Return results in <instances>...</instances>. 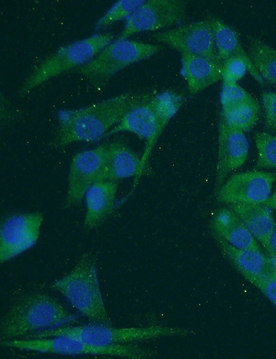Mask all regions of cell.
<instances>
[{
    "label": "cell",
    "instance_id": "6da1fadb",
    "mask_svg": "<svg viewBox=\"0 0 276 359\" xmlns=\"http://www.w3.org/2000/svg\"><path fill=\"white\" fill-rule=\"evenodd\" d=\"M152 93H124L88 106L61 114L52 146L61 148L77 142H90L108 133L136 105Z\"/></svg>",
    "mask_w": 276,
    "mask_h": 359
},
{
    "label": "cell",
    "instance_id": "7a4b0ae2",
    "mask_svg": "<svg viewBox=\"0 0 276 359\" xmlns=\"http://www.w3.org/2000/svg\"><path fill=\"white\" fill-rule=\"evenodd\" d=\"M77 317L46 293H29L15 302L3 316L0 327L1 341L19 339L38 331L66 326Z\"/></svg>",
    "mask_w": 276,
    "mask_h": 359
},
{
    "label": "cell",
    "instance_id": "3957f363",
    "mask_svg": "<svg viewBox=\"0 0 276 359\" xmlns=\"http://www.w3.org/2000/svg\"><path fill=\"white\" fill-rule=\"evenodd\" d=\"M70 305L94 324L111 325L100 291L95 255L83 254L71 271L52 284Z\"/></svg>",
    "mask_w": 276,
    "mask_h": 359
},
{
    "label": "cell",
    "instance_id": "277c9868",
    "mask_svg": "<svg viewBox=\"0 0 276 359\" xmlns=\"http://www.w3.org/2000/svg\"><path fill=\"white\" fill-rule=\"evenodd\" d=\"M181 103V98L171 92L152 94L148 99L129 110L107 134L127 131L146 140L141 157V176L155 142Z\"/></svg>",
    "mask_w": 276,
    "mask_h": 359
},
{
    "label": "cell",
    "instance_id": "5b68a950",
    "mask_svg": "<svg viewBox=\"0 0 276 359\" xmlns=\"http://www.w3.org/2000/svg\"><path fill=\"white\" fill-rule=\"evenodd\" d=\"M113 39L110 32L98 33L59 48L33 69L19 88V95L23 97L48 80L84 66Z\"/></svg>",
    "mask_w": 276,
    "mask_h": 359
},
{
    "label": "cell",
    "instance_id": "8992f818",
    "mask_svg": "<svg viewBox=\"0 0 276 359\" xmlns=\"http://www.w3.org/2000/svg\"><path fill=\"white\" fill-rule=\"evenodd\" d=\"M188 333V330L179 327L152 326L115 328L111 325L93 324L59 327L38 331L23 338H43L63 336L96 345L110 346L160 337L184 336Z\"/></svg>",
    "mask_w": 276,
    "mask_h": 359
},
{
    "label": "cell",
    "instance_id": "52a82bcc",
    "mask_svg": "<svg viewBox=\"0 0 276 359\" xmlns=\"http://www.w3.org/2000/svg\"><path fill=\"white\" fill-rule=\"evenodd\" d=\"M1 345L21 350L52 353L66 356L106 355L131 359L151 357L150 350L136 345H114L100 346L88 343L68 336H55L43 338H19L1 341Z\"/></svg>",
    "mask_w": 276,
    "mask_h": 359
},
{
    "label": "cell",
    "instance_id": "ba28073f",
    "mask_svg": "<svg viewBox=\"0 0 276 359\" xmlns=\"http://www.w3.org/2000/svg\"><path fill=\"white\" fill-rule=\"evenodd\" d=\"M162 49L159 44L130 39H117L106 46L97 56L77 72L93 84L102 83L124 68L144 60Z\"/></svg>",
    "mask_w": 276,
    "mask_h": 359
},
{
    "label": "cell",
    "instance_id": "9c48e42d",
    "mask_svg": "<svg viewBox=\"0 0 276 359\" xmlns=\"http://www.w3.org/2000/svg\"><path fill=\"white\" fill-rule=\"evenodd\" d=\"M186 2L182 0H149L126 21L117 39L180 23L185 18Z\"/></svg>",
    "mask_w": 276,
    "mask_h": 359
},
{
    "label": "cell",
    "instance_id": "30bf717a",
    "mask_svg": "<svg viewBox=\"0 0 276 359\" xmlns=\"http://www.w3.org/2000/svg\"><path fill=\"white\" fill-rule=\"evenodd\" d=\"M43 217L40 212L17 213L1 222L0 261L3 263L32 247L37 242Z\"/></svg>",
    "mask_w": 276,
    "mask_h": 359
},
{
    "label": "cell",
    "instance_id": "8fae6325",
    "mask_svg": "<svg viewBox=\"0 0 276 359\" xmlns=\"http://www.w3.org/2000/svg\"><path fill=\"white\" fill-rule=\"evenodd\" d=\"M181 54L199 55L221 62L217 54L213 30L209 19L190 23L151 35Z\"/></svg>",
    "mask_w": 276,
    "mask_h": 359
},
{
    "label": "cell",
    "instance_id": "7c38bea8",
    "mask_svg": "<svg viewBox=\"0 0 276 359\" xmlns=\"http://www.w3.org/2000/svg\"><path fill=\"white\" fill-rule=\"evenodd\" d=\"M108 144L77 153L72 159L68 188L63 202L65 208L79 204L88 189L98 181L103 167Z\"/></svg>",
    "mask_w": 276,
    "mask_h": 359
},
{
    "label": "cell",
    "instance_id": "4fadbf2b",
    "mask_svg": "<svg viewBox=\"0 0 276 359\" xmlns=\"http://www.w3.org/2000/svg\"><path fill=\"white\" fill-rule=\"evenodd\" d=\"M276 175L264 171H248L230 177L218 189L217 200L221 202L263 204L270 196Z\"/></svg>",
    "mask_w": 276,
    "mask_h": 359
},
{
    "label": "cell",
    "instance_id": "5bb4252c",
    "mask_svg": "<svg viewBox=\"0 0 276 359\" xmlns=\"http://www.w3.org/2000/svg\"><path fill=\"white\" fill-rule=\"evenodd\" d=\"M248 142L244 132L230 127L220 117L215 180V187L217 189L228 173L244 164L248 157Z\"/></svg>",
    "mask_w": 276,
    "mask_h": 359
},
{
    "label": "cell",
    "instance_id": "9a60e30c",
    "mask_svg": "<svg viewBox=\"0 0 276 359\" xmlns=\"http://www.w3.org/2000/svg\"><path fill=\"white\" fill-rule=\"evenodd\" d=\"M215 240L224 255L250 282L268 275L276 263L265 256L260 249H242L233 246L220 237Z\"/></svg>",
    "mask_w": 276,
    "mask_h": 359
},
{
    "label": "cell",
    "instance_id": "2e32d148",
    "mask_svg": "<svg viewBox=\"0 0 276 359\" xmlns=\"http://www.w3.org/2000/svg\"><path fill=\"white\" fill-rule=\"evenodd\" d=\"M135 177L134 186L141 177V157L120 141L108 144L103 167L98 181L117 182Z\"/></svg>",
    "mask_w": 276,
    "mask_h": 359
},
{
    "label": "cell",
    "instance_id": "e0dca14e",
    "mask_svg": "<svg viewBox=\"0 0 276 359\" xmlns=\"http://www.w3.org/2000/svg\"><path fill=\"white\" fill-rule=\"evenodd\" d=\"M117 182L101 180L95 182L87 191L86 197V213L83 227L96 228L113 211L117 191Z\"/></svg>",
    "mask_w": 276,
    "mask_h": 359
},
{
    "label": "cell",
    "instance_id": "ac0fdd59",
    "mask_svg": "<svg viewBox=\"0 0 276 359\" xmlns=\"http://www.w3.org/2000/svg\"><path fill=\"white\" fill-rule=\"evenodd\" d=\"M181 55L183 75L191 94L197 93L222 79L221 62L199 55Z\"/></svg>",
    "mask_w": 276,
    "mask_h": 359
},
{
    "label": "cell",
    "instance_id": "d6986e66",
    "mask_svg": "<svg viewBox=\"0 0 276 359\" xmlns=\"http://www.w3.org/2000/svg\"><path fill=\"white\" fill-rule=\"evenodd\" d=\"M212 226L215 235L235 247L260 249L255 238L232 209L223 208L218 210L213 217Z\"/></svg>",
    "mask_w": 276,
    "mask_h": 359
},
{
    "label": "cell",
    "instance_id": "ffe728a7",
    "mask_svg": "<svg viewBox=\"0 0 276 359\" xmlns=\"http://www.w3.org/2000/svg\"><path fill=\"white\" fill-rule=\"evenodd\" d=\"M214 36L215 44L219 59L222 61L232 57L243 59L247 64L248 70L259 84L264 80L253 66L250 58L244 50L237 33L228 25L216 18L208 19Z\"/></svg>",
    "mask_w": 276,
    "mask_h": 359
},
{
    "label": "cell",
    "instance_id": "44dd1931",
    "mask_svg": "<svg viewBox=\"0 0 276 359\" xmlns=\"http://www.w3.org/2000/svg\"><path fill=\"white\" fill-rule=\"evenodd\" d=\"M230 206L253 236L267 250L275 223L269 208L263 204L241 202L233 203Z\"/></svg>",
    "mask_w": 276,
    "mask_h": 359
},
{
    "label": "cell",
    "instance_id": "7402d4cb",
    "mask_svg": "<svg viewBox=\"0 0 276 359\" xmlns=\"http://www.w3.org/2000/svg\"><path fill=\"white\" fill-rule=\"evenodd\" d=\"M248 55L262 79L276 84V50L256 37H249Z\"/></svg>",
    "mask_w": 276,
    "mask_h": 359
},
{
    "label": "cell",
    "instance_id": "603a6c76",
    "mask_svg": "<svg viewBox=\"0 0 276 359\" xmlns=\"http://www.w3.org/2000/svg\"><path fill=\"white\" fill-rule=\"evenodd\" d=\"M260 108L254 99L223 107L221 117L230 127L242 131L249 130L258 121Z\"/></svg>",
    "mask_w": 276,
    "mask_h": 359
},
{
    "label": "cell",
    "instance_id": "cb8c5ba5",
    "mask_svg": "<svg viewBox=\"0 0 276 359\" xmlns=\"http://www.w3.org/2000/svg\"><path fill=\"white\" fill-rule=\"evenodd\" d=\"M258 168H276V135L258 132L255 135Z\"/></svg>",
    "mask_w": 276,
    "mask_h": 359
},
{
    "label": "cell",
    "instance_id": "d4e9b609",
    "mask_svg": "<svg viewBox=\"0 0 276 359\" xmlns=\"http://www.w3.org/2000/svg\"><path fill=\"white\" fill-rule=\"evenodd\" d=\"M145 2L142 0H120L116 2L97 21V29L105 28L110 24L127 19Z\"/></svg>",
    "mask_w": 276,
    "mask_h": 359
},
{
    "label": "cell",
    "instance_id": "484cf974",
    "mask_svg": "<svg viewBox=\"0 0 276 359\" xmlns=\"http://www.w3.org/2000/svg\"><path fill=\"white\" fill-rule=\"evenodd\" d=\"M224 82L237 83L248 70L245 61L238 57H232L221 61Z\"/></svg>",
    "mask_w": 276,
    "mask_h": 359
},
{
    "label": "cell",
    "instance_id": "4316f807",
    "mask_svg": "<svg viewBox=\"0 0 276 359\" xmlns=\"http://www.w3.org/2000/svg\"><path fill=\"white\" fill-rule=\"evenodd\" d=\"M253 98L237 83L224 82L221 89V105L223 107L232 106Z\"/></svg>",
    "mask_w": 276,
    "mask_h": 359
},
{
    "label": "cell",
    "instance_id": "83f0119b",
    "mask_svg": "<svg viewBox=\"0 0 276 359\" xmlns=\"http://www.w3.org/2000/svg\"><path fill=\"white\" fill-rule=\"evenodd\" d=\"M262 105L266 126L276 135V92H264Z\"/></svg>",
    "mask_w": 276,
    "mask_h": 359
},
{
    "label": "cell",
    "instance_id": "f1b7e54d",
    "mask_svg": "<svg viewBox=\"0 0 276 359\" xmlns=\"http://www.w3.org/2000/svg\"><path fill=\"white\" fill-rule=\"evenodd\" d=\"M253 284L276 307V266L268 275L258 278Z\"/></svg>",
    "mask_w": 276,
    "mask_h": 359
},
{
    "label": "cell",
    "instance_id": "f546056e",
    "mask_svg": "<svg viewBox=\"0 0 276 359\" xmlns=\"http://www.w3.org/2000/svg\"><path fill=\"white\" fill-rule=\"evenodd\" d=\"M266 251L271 259L276 263V222L270 234Z\"/></svg>",
    "mask_w": 276,
    "mask_h": 359
},
{
    "label": "cell",
    "instance_id": "4dcf8cb0",
    "mask_svg": "<svg viewBox=\"0 0 276 359\" xmlns=\"http://www.w3.org/2000/svg\"><path fill=\"white\" fill-rule=\"evenodd\" d=\"M264 204L268 208L276 210V189Z\"/></svg>",
    "mask_w": 276,
    "mask_h": 359
}]
</instances>
